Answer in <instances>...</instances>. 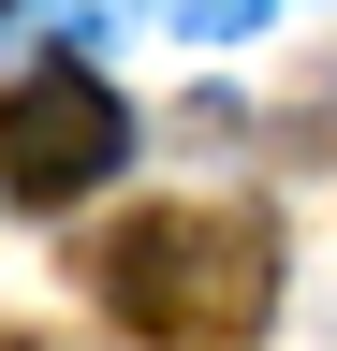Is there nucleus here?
<instances>
[{"mask_svg":"<svg viewBox=\"0 0 337 351\" xmlns=\"http://www.w3.org/2000/svg\"><path fill=\"white\" fill-rule=\"evenodd\" d=\"M176 29L191 44H235V29H264V0H176Z\"/></svg>","mask_w":337,"mask_h":351,"instance_id":"obj_3","label":"nucleus"},{"mask_svg":"<svg viewBox=\"0 0 337 351\" xmlns=\"http://www.w3.org/2000/svg\"><path fill=\"white\" fill-rule=\"evenodd\" d=\"M117 161H132V103H117L89 59H45V73L0 88V191L15 205H73V191H103Z\"/></svg>","mask_w":337,"mask_h":351,"instance_id":"obj_2","label":"nucleus"},{"mask_svg":"<svg viewBox=\"0 0 337 351\" xmlns=\"http://www.w3.org/2000/svg\"><path fill=\"white\" fill-rule=\"evenodd\" d=\"M0 15H15V0H0Z\"/></svg>","mask_w":337,"mask_h":351,"instance_id":"obj_4","label":"nucleus"},{"mask_svg":"<svg viewBox=\"0 0 337 351\" xmlns=\"http://www.w3.org/2000/svg\"><path fill=\"white\" fill-rule=\"evenodd\" d=\"M89 278L147 351H249L279 322V219L264 205H147L103 234Z\"/></svg>","mask_w":337,"mask_h":351,"instance_id":"obj_1","label":"nucleus"}]
</instances>
